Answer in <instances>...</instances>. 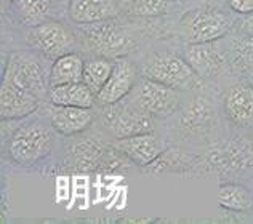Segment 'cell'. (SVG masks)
<instances>
[{
	"label": "cell",
	"instance_id": "obj_10",
	"mask_svg": "<svg viewBox=\"0 0 253 224\" xmlns=\"http://www.w3.org/2000/svg\"><path fill=\"white\" fill-rule=\"evenodd\" d=\"M26 42L32 51H37L50 61L81 48L76 31L58 19H50L34 28H28Z\"/></svg>",
	"mask_w": 253,
	"mask_h": 224
},
{
	"label": "cell",
	"instance_id": "obj_23",
	"mask_svg": "<svg viewBox=\"0 0 253 224\" xmlns=\"http://www.w3.org/2000/svg\"><path fill=\"white\" fill-rule=\"evenodd\" d=\"M218 203L231 212H247L253 207V195L247 189L236 183H223L218 189Z\"/></svg>",
	"mask_w": 253,
	"mask_h": 224
},
{
	"label": "cell",
	"instance_id": "obj_19",
	"mask_svg": "<svg viewBox=\"0 0 253 224\" xmlns=\"http://www.w3.org/2000/svg\"><path fill=\"white\" fill-rule=\"evenodd\" d=\"M85 58L79 51H72V53L56 58L50 68V88L82 82Z\"/></svg>",
	"mask_w": 253,
	"mask_h": 224
},
{
	"label": "cell",
	"instance_id": "obj_5",
	"mask_svg": "<svg viewBox=\"0 0 253 224\" xmlns=\"http://www.w3.org/2000/svg\"><path fill=\"white\" fill-rule=\"evenodd\" d=\"M138 68L143 77L169 85L183 93H192L204 87L201 77L192 71L183 53H176V51H152L144 56L141 63H138Z\"/></svg>",
	"mask_w": 253,
	"mask_h": 224
},
{
	"label": "cell",
	"instance_id": "obj_12",
	"mask_svg": "<svg viewBox=\"0 0 253 224\" xmlns=\"http://www.w3.org/2000/svg\"><path fill=\"white\" fill-rule=\"evenodd\" d=\"M139 77V68L131 56H121L114 59V69H112L108 82L96 96V106H108L124 100L131 93Z\"/></svg>",
	"mask_w": 253,
	"mask_h": 224
},
{
	"label": "cell",
	"instance_id": "obj_28",
	"mask_svg": "<svg viewBox=\"0 0 253 224\" xmlns=\"http://www.w3.org/2000/svg\"><path fill=\"white\" fill-rule=\"evenodd\" d=\"M116 2H122V0H116Z\"/></svg>",
	"mask_w": 253,
	"mask_h": 224
},
{
	"label": "cell",
	"instance_id": "obj_8",
	"mask_svg": "<svg viewBox=\"0 0 253 224\" xmlns=\"http://www.w3.org/2000/svg\"><path fill=\"white\" fill-rule=\"evenodd\" d=\"M231 29L229 18L223 11L209 5L196 6L184 13L178 21V34L183 43L215 42Z\"/></svg>",
	"mask_w": 253,
	"mask_h": 224
},
{
	"label": "cell",
	"instance_id": "obj_9",
	"mask_svg": "<svg viewBox=\"0 0 253 224\" xmlns=\"http://www.w3.org/2000/svg\"><path fill=\"white\" fill-rule=\"evenodd\" d=\"M128 98L156 120H167L183 106L186 93L141 75Z\"/></svg>",
	"mask_w": 253,
	"mask_h": 224
},
{
	"label": "cell",
	"instance_id": "obj_11",
	"mask_svg": "<svg viewBox=\"0 0 253 224\" xmlns=\"http://www.w3.org/2000/svg\"><path fill=\"white\" fill-rule=\"evenodd\" d=\"M181 53L204 83L215 80L221 75L228 64V53L219 40L184 43Z\"/></svg>",
	"mask_w": 253,
	"mask_h": 224
},
{
	"label": "cell",
	"instance_id": "obj_25",
	"mask_svg": "<svg viewBox=\"0 0 253 224\" xmlns=\"http://www.w3.org/2000/svg\"><path fill=\"white\" fill-rule=\"evenodd\" d=\"M232 11L237 15H250L253 13V0H228Z\"/></svg>",
	"mask_w": 253,
	"mask_h": 224
},
{
	"label": "cell",
	"instance_id": "obj_15",
	"mask_svg": "<svg viewBox=\"0 0 253 224\" xmlns=\"http://www.w3.org/2000/svg\"><path fill=\"white\" fill-rule=\"evenodd\" d=\"M43 101L28 90L19 88L13 82L2 78L0 87V117L2 120L26 118L41 109Z\"/></svg>",
	"mask_w": 253,
	"mask_h": 224
},
{
	"label": "cell",
	"instance_id": "obj_29",
	"mask_svg": "<svg viewBox=\"0 0 253 224\" xmlns=\"http://www.w3.org/2000/svg\"><path fill=\"white\" fill-rule=\"evenodd\" d=\"M176 2H179V0H176Z\"/></svg>",
	"mask_w": 253,
	"mask_h": 224
},
{
	"label": "cell",
	"instance_id": "obj_6",
	"mask_svg": "<svg viewBox=\"0 0 253 224\" xmlns=\"http://www.w3.org/2000/svg\"><path fill=\"white\" fill-rule=\"evenodd\" d=\"M50 59L32 50H18L6 55L2 78L13 82L19 88L41 98L43 103L48 100L50 91Z\"/></svg>",
	"mask_w": 253,
	"mask_h": 224
},
{
	"label": "cell",
	"instance_id": "obj_16",
	"mask_svg": "<svg viewBox=\"0 0 253 224\" xmlns=\"http://www.w3.org/2000/svg\"><path fill=\"white\" fill-rule=\"evenodd\" d=\"M223 111L226 118L236 127L253 125V87L247 82H237L224 93Z\"/></svg>",
	"mask_w": 253,
	"mask_h": 224
},
{
	"label": "cell",
	"instance_id": "obj_21",
	"mask_svg": "<svg viewBox=\"0 0 253 224\" xmlns=\"http://www.w3.org/2000/svg\"><path fill=\"white\" fill-rule=\"evenodd\" d=\"M121 15L135 19L162 18L173 8L176 0H122Z\"/></svg>",
	"mask_w": 253,
	"mask_h": 224
},
{
	"label": "cell",
	"instance_id": "obj_13",
	"mask_svg": "<svg viewBox=\"0 0 253 224\" xmlns=\"http://www.w3.org/2000/svg\"><path fill=\"white\" fill-rule=\"evenodd\" d=\"M43 109L51 127L59 136H74L90 130L98 122L96 108H76V106H56L43 103Z\"/></svg>",
	"mask_w": 253,
	"mask_h": 224
},
{
	"label": "cell",
	"instance_id": "obj_26",
	"mask_svg": "<svg viewBox=\"0 0 253 224\" xmlns=\"http://www.w3.org/2000/svg\"><path fill=\"white\" fill-rule=\"evenodd\" d=\"M244 18L239 23V28H241V32L245 36L253 37V13L250 15H242Z\"/></svg>",
	"mask_w": 253,
	"mask_h": 224
},
{
	"label": "cell",
	"instance_id": "obj_7",
	"mask_svg": "<svg viewBox=\"0 0 253 224\" xmlns=\"http://www.w3.org/2000/svg\"><path fill=\"white\" fill-rule=\"evenodd\" d=\"M98 123L114 138H130L141 133L156 131L157 120L146 111L139 109L128 96L108 106H96Z\"/></svg>",
	"mask_w": 253,
	"mask_h": 224
},
{
	"label": "cell",
	"instance_id": "obj_24",
	"mask_svg": "<svg viewBox=\"0 0 253 224\" xmlns=\"http://www.w3.org/2000/svg\"><path fill=\"white\" fill-rule=\"evenodd\" d=\"M231 66L239 72H253V37L242 36L232 40L228 50Z\"/></svg>",
	"mask_w": 253,
	"mask_h": 224
},
{
	"label": "cell",
	"instance_id": "obj_18",
	"mask_svg": "<svg viewBox=\"0 0 253 224\" xmlns=\"http://www.w3.org/2000/svg\"><path fill=\"white\" fill-rule=\"evenodd\" d=\"M46 101L56 106L96 108V95L84 82L51 87Z\"/></svg>",
	"mask_w": 253,
	"mask_h": 224
},
{
	"label": "cell",
	"instance_id": "obj_22",
	"mask_svg": "<svg viewBox=\"0 0 253 224\" xmlns=\"http://www.w3.org/2000/svg\"><path fill=\"white\" fill-rule=\"evenodd\" d=\"M112 69H114V59L90 55L88 58H85L82 82L98 96V93L103 90L106 82H108Z\"/></svg>",
	"mask_w": 253,
	"mask_h": 224
},
{
	"label": "cell",
	"instance_id": "obj_2",
	"mask_svg": "<svg viewBox=\"0 0 253 224\" xmlns=\"http://www.w3.org/2000/svg\"><path fill=\"white\" fill-rule=\"evenodd\" d=\"M167 120L170 125L164 136L176 146H192L210 138L216 123L215 106L209 96L197 90L184 98L183 106Z\"/></svg>",
	"mask_w": 253,
	"mask_h": 224
},
{
	"label": "cell",
	"instance_id": "obj_14",
	"mask_svg": "<svg viewBox=\"0 0 253 224\" xmlns=\"http://www.w3.org/2000/svg\"><path fill=\"white\" fill-rule=\"evenodd\" d=\"M114 144L117 149H121L128 157L133 165L139 168L149 167L171 146V143L167 138L164 135H159L157 131L114 140Z\"/></svg>",
	"mask_w": 253,
	"mask_h": 224
},
{
	"label": "cell",
	"instance_id": "obj_27",
	"mask_svg": "<svg viewBox=\"0 0 253 224\" xmlns=\"http://www.w3.org/2000/svg\"><path fill=\"white\" fill-rule=\"evenodd\" d=\"M11 2H13V0H2V3H3V6H5V5H10Z\"/></svg>",
	"mask_w": 253,
	"mask_h": 224
},
{
	"label": "cell",
	"instance_id": "obj_1",
	"mask_svg": "<svg viewBox=\"0 0 253 224\" xmlns=\"http://www.w3.org/2000/svg\"><path fill=\"white\" fill-rule=\"evenodd\" d=\"M58 133L46 117L43 104L34 114L18 118L2 120L3 159L8 165L19 170H48L56 167Z\"/></svg>",
	"mask_w": 253,
	"mask_h": 224
},
{
	"label": "cell",
	"instance_id": "obj_3",
	"mask_svg": "<svg viewBox=\"0 0 253 224\" xmlns=\"http://www.w3.org/2000/svg\"><path fill=\"white\" fill-rule=\"evenodd\" d=\"M61 154L56 167L71 173H95L108 150L114 144L112 138L98 122L90 130L74 136H63Z\"/></svg>",
	"mask_w": 253,
	"mask_h": 224
},
{
	"label": "cell",
	"instance_id": "obj_17",
	"mask_svg": "<svg viewBox=\"0 0 253 224\" xmlns=\"http://www.w3.org/2000/svg\"><path fill=\"white\" fill-rule=\"evenodd\" d=\"M68 16L74 24H93L121 16L116 0H69Z\"/></svg>",
	"mask_w": 253,
	"mask_h": 224
},
{
	"label": "cell",
	"instance_id": "obj_4",
	"mask_svg": "<svg viewBox=\"0 0 253 224\" xmlns=\"http://www.w3.org/2000/svg\"><path fill=\"white\" fill-rule=\"evenodd\" d=\"M76 26V34L81 42V48H85L90 55L106 56L111 59L130 56L139 43L128 28L117 21V18L93 24Z\"/></svg>",
	"mask_w": 253,
	"mask_h": 224
},
{
	"label": "cell",
	"instance_id": "obj_20",
	"mask_svg": "<svg viewBox=\"0 0 253 224\" xmlns=\"http://www.w3.org/2000/svg\"><path fill=\"white\" fill-rule=\"evenodd\" d=\"M55 0H13L11 11L18 23L24 28H34L45 21H50Z\"/></svg>",
	"mask_w": 253,
	"mask_h": 224
}]
</instances>
